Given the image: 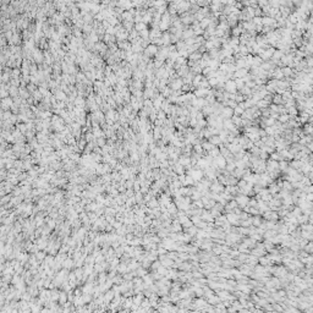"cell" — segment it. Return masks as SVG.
<instances>
[{
  "instance_id": "obj_14",
  "label": "cell",
  "mask_w": 313,
  "mask_h": 313,
  "mask_svg": "<svg viewBox=\"0 0 313 313\" xmlns=\"http://www.w3.org/2000/svg\"><path fill=\"white\" fill-rule=\"evenodd\" d=\"M202 219H201V216H198V215H196L195 214V216H192L191 218V221H192V224H197L198 221H201Z\"/></svg>"
},
{
  "instance_id": "obj_22",
  "label": "cell",
  "mask_w": 313,
  "mask_h": 313,
  "mask_svg": "<svg viewBox=\"0 0 313 313\" xmlns=\"http://www.w3.org/2000/svg\"><path fill=\"white\" fill-rule=\"evenodd\" d=\"M286 120H288V116H286V115H285V116L283 115V116L280 117V121H286Z\"/></svg>"
},
{
  "instance_id": "obj_2",
  "label": "cell",
  "mask_w": 313,
  "mask_h": 313,
  "mask_svg": "<svg viewBox=\"0 0 313 313\" xmlns=\"http://www.w3.org/2000/svg\"><path fill=\"white\" fill-rule=\"evenodd\" d=\"M235 201H236L237 206H240V207H245V206H247V204H248L250 198H248V196H247V195H240V196H237V197L235 198Z\"/></svg>"
},
{
  "instance_id": "obj_6",
  "label": "cell",
  "mask_w": 313,
  "mask_h": 313,
  "mask_svg": "<svg viewBox=\"0 0 313 313\" xmlns=\"http://www.w3.org/2000/svg\"><path fill=\"white\" fill-rule=\"evenodd\" d=\"M157 160L158 162H164V160H168V158H169V155H168V153H157Z\"/></svg>"
},
{
  "instance_id": "obj_20",
  "label": "cell",
  "mask_w": 313,
  "mask_h": 313,
  "mask_svg": "<svg viewBox=\"0 0 313 313\" xmlns=\"http://www.w3.org/2000/svg\"><path fill=\"white\" fill-rule=\"evenodd\" d=\"M173 86H174V88H175V89H179V88H180V86H181V81H175Z\"/></svg>"
},
{
  "instance_id": "obj_11",
  "label": "cell",
  "mask_w": 313,
  "mask_h": 313,
  "mask_svg": "<svg viewBox=\"0 0 313 313\" xmlns=\"http://www.w3.org/2000/svg\"><path fill=\"white\" fill-rule=\"evenodd\" d=\"M279 169L286 171V169H288V162H286V160H284V162L280 160V162H279Z\"/></svg>"
},
{
  "instance_id": "obj_17",
  "label": "cell",
  "mask_w": 313,
  "mask_h": 313,
  "mask_svg": "<svg viewBox=\"0 0 313 313\" xmlns=\"http://www.w3.org/2000/svg\"><path fill=\"white\" fill-rule=\"evenodd\" d=\"M149 207H152V208H158V207H159V203H158L157 201H152V202L149 203Z\"/></svg>"
},
{
  "instance_id": "obj_21",
  "label": "cell",
  "mask_w": 313,
  "mask_h": 313,
  "mask_svg": "<svg viewBox=\"0 0 313 313\" xmlns=\"http://www.w3.org/2000/svg\"><path fill=\"white\" fill-rule=\"evenodd\" d=\"M195 150H196V152H198V153H201V152H202L201 146H200V144H196V146H195Z\"/></svg>"
},
{
  "instance_id": "obj_15",
  "label": "cell",
  "mask_w": 313,
  "mask_h": 313,
  "mask_svg": "<svg viewBox=\"0 0 313 313\" xmlns=\"http://www.w3.org/2000/svg\"><path fill=\"white\" fill-rule=\"evenodd\" d=\"M193 206H195V207H197V208H203V206H204V204H203V202H202V201H198V200H197V201L193 203Z\"/></svg>"
},
{
  "instance_id": "obj_7",
  "label": "cell",
  "mask_w": 313,
  "mask_h": 313,
  "mask_svg": "<svg viewBox=\"0 0 313 313\" xmlns=\"http://www.w3.org/2000/svg\"><path fill=\"white\" fill-rule=\"evenodd\" d=\"M226 88H227L229 92H235V91H236V85H235V82L229 81V82L226 83Z\"/></svg>"
},
{
  "instance_id": "obj_4",
  "label": "cell",
  "mask_w": 313,
  "mask_h": 313,
  "mask_svg": "<svg viewBox=\"0 0 313 313\" xmlns=\"http://www.w3.org/2000/svg\"><path fill=\"white\" fill-rule=\"evenodd\" d=\"M265 169L268 170V171H274V170H278L279 169V162L278 160H270L268 164H267V166H265Z\"/></svg>"
},
{
  "instance_id": "obj_5",
  "label": "cell",
  "mask_w": 313,
  "mask_h": 313,
  "mask_svg": "<svg viewBox=\"0 0 313 313\" xmlns=\"http://www.w3.org/2000/svg\"><path fill=\"white\" fill-rule=\"evenodd\" d=\"M226 220L229 221V224H237L238 223V215L235 213L229 212V214L226 215Z\"/></svg>"
},
{
  "instance_id": "obj_10",
  "label": "cell",
  "mask_w": 313,
  "mask_h": 313,
  "mask_svg": "<svg viewBox=\"0 0 313 313\" xmlns=\"http://www.w3.org/2000/svg\"><path fill=\"white\" fill-rule=\"evenodd\" d=\"M209 141H210V143H212V144H219V143H220V138H219V136H212Z\"/></svg>"
},
{
  "instance_id": "obj_1",
  "label": "cell",
  "mask_w": 313,
  "mask_h": 313,
  "mask_svg": "<svg viewBox=\"0 0 313 313\" xmlns=\"http://www.w3.org/2000/svg\"><path fill=\"white\" fill-rule=\"evenodd\" d=\"M188 175L195 180V182H198L203 179V171L201 169H192L188 171Z\"/></svg>"
},
{
  "instance_id": "obj_3",
  "label": "cell",
  "mask_w": 313,
  "mask_h": 313,
  "mask_svg": "<svg viewBox=\"0 0 313 313\" xmlns=\"http://www.w3.org/2000/svg\"><path fill=\"white\" fill-rule=\"evenodd\" d=\"M210 190H212V192L213 193H218V192H221V191H224L225 188H224V186L221 185V184H218L216 182V180H215V182L214 184H210Z\"/></svg>"
},
{
  "instance_id": "obj_19",
  "label": "cell",
  "mask_w": 313,
  "mask_h": 313,
  "mask_svg": "<svg viewBox=\"0 0 313 313\" xmlns=\"http://www.w3.org/2000/svg\"><path fill=\"white\" fill-rule=\"evenodd\" d=\"M160 265H162L160 261H157V262H154V263H153V265H152V267H153V269H158Z\"/></svg>"
},
{
  "instance_id": "obj_16",
  "label": "cell",
  "mask_w": 313,
  "mask_h": 313,
  "mask_svg": "<svg viewBox=\"0 0 313 313\" xmlns=\"http://www.w3.org/2000/svg\"><path fill=\"white\" fill-rule=\"evenodd\" d=\"M270 158L273 159V160H280L281 158H280V154H278V153H273L272 155H270Z\"/></svg>"
},
{
  "instance_id": "obj_9",
  "label": "cell",
  "mask_w": 313,
  "mask_h": 313,
  "mask_svg": "<svg viewBox=\"0 0 313 313\" xmlns=\"http://www.w3.org/2000/svg\"><path fill=\"white\" fill-rule=\"evenodd\" d=\"M219 154H220V152H219V149H218V148H215V147H214L213 149H210V150H209V155H210L213 159H214L215 157H218Z\"/></svg>"
},
{
  "instance_id": "obj_18",
  "label": "cell",
  "mask_w": 313,
  "mask_h": 313,
  "mask_svg": "<svg viewBox=\"0 0 313 313\" xmlns=\"http://www.w3.org/2000/svg\"><path fill=\"white\" fill-rule=\"evenodd\" d=\"M168 257L170 258V259H176L177 258V253H174V252H170L169 254H168Z\"/></svg>"
},
{
  "instance_id": "obj_13",
  "label": "cell",
  "mask_w": 313,
  "mask_h": 313,
  "mask_svg": "<svg viewBox=\"0 0 313 313\" xmlns=\"http://www.w3.org/2000/svg\"><path fill=\"white\" fill-rule=\"evenodd\" d=\"M213 148H214V144H212L210 142H209V143H203V149H204V150H208L209 152V150L213 149Z\"/></svg>"
},
{
  "instance_id": "obj_12",
  "label": "cell",
  "mask_w": 313,
  "mask_h": 313,
  "mask_svg": "<svg viewBox=\"0 0 313 313\" xmlns=\"http://www.w3.org/2000/svg\"><path fill=\"white\" fill-rule=\"evenodd\" d=\"M223 114H224V116H225V117H229V116H231L232 110H231V109H229V108H225V109L223 110Z\"/></svg>"
},
{
  "instance_id": "obj_8",
  "label": "cell",
  "mask_w": 313,
  "mask_h": 313,
  "mask_svg": "<svg viewBox=\"0 0 313 313\" xmlns=\"http://www.w3.org/2000/svg\"><path fill=\"white\" fill-rule=\"evenodd\" d=\"M195 180L190 176V175H186L185 176V186H188V185H195Z\"/></svg>"
}]
</instances>
